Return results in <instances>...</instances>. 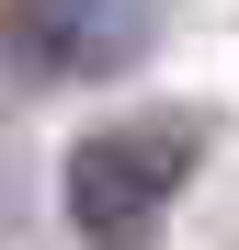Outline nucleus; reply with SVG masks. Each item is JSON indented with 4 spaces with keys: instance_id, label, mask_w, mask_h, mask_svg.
<instances>
[{
    "instance_id": "f257e3e1",
    "label": "nucleus",
    "mask_w": 239,
    "mask_h": 250,
    "mask_svg": "<svg viewBox=\"0 0 239 250\" xmlns=\"http://www.w3.org/2000/svg\"><path fill=\"white\" fill-rule=\"evenodd\" d=\"M194 148H205V125H182V114H137V125L80 137V148H68V228L91 239V250L159 239L171 193L194 182Z\"/></svg>"
},
{
    "instance_id": "f03ea898",
    "label": "nucleus",
    "mask_w": 239,
    "mask_h": 250,
    "mask_svg": "<svg viewBox=\"0 0 239 250\" xmlns=\"http://www.w3.org/2000/svg\"><path fill=\"white\" fill-rule=\"evenodd\" d=\"M137 23H148V0H23L34 68H103L137 46Z\"/></svg>"
}]
</instances>
